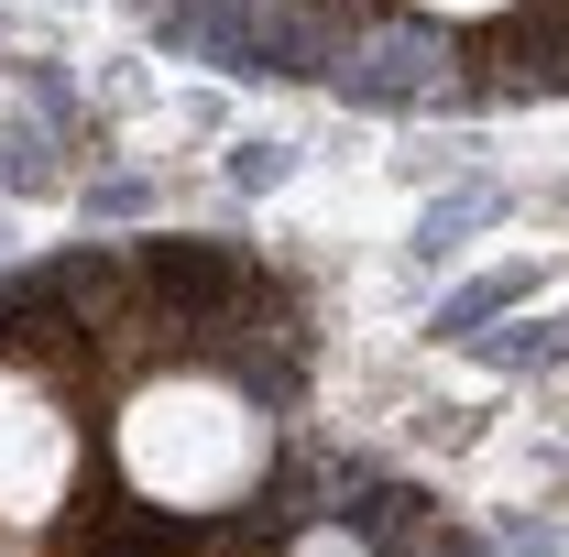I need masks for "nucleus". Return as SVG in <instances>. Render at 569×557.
<instances>
[{"label":"nucleus","mask_w":569,"mask_h":557,"mask_svg":"<svg viewBox=\"0 0 569 557\" xmlns=\"http://www.w3.org/2000/svg\"><path fill=\"white\" fill-rule=\"evenodd\" d=\"M274 459H284L274 405L230 361H198V350L132 372L121 405H110V470L164 525H230L252 492L274 482Z\"/></svg>","instance_id":"obj_1"},{"label":"nucleus","mask_w":569,"mask_h":557,"mask_svg":"<svg viewBox=\"0 0 569 557\" xmlns=\"http://www.w3.org/2000/svg\"><path fill=\"white\" fill-rule=\"evenodd\" d=\"M88 482V426L33 350H0V525H56Z\"/></svg>","instance_id":"obj_2"},{"label":"nucleus","mask_w":569,"mask_h":557,"mask_svg":"<svg viewBox=\"0 0 569 557\" xmlns=\"http://www.w3.org/2000/svg\"><path fill=\"white\" fill-rule=\"evenodd\" d=\"M274 557H383V547H372L361 525H340V514H318V525H296Z\"/></svg>","instance_id":"obj_3"}]
</instances>
